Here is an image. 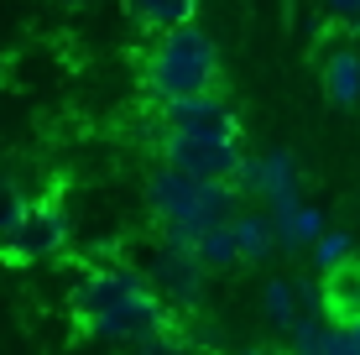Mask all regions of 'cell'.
Wrapping results in <instances>:
<instances>
[{"label": "cell", "instance_id": "obj_1", "mask_svg": "<svg viewBox=\"0 0 360 355\" xmlns=\"http://www.w3.org/2000/svg\"><path fill=\"white\" fill-rule=\"evenodd\" d=\"M141 89L152 105L183 100L198 89H225V58H219L214 37L198 32L193 21L178 32H157L141 58Z\"/></svg>", "mask_w": 360, "mask_h": 355}, {"label": "cell", "instance_id": "obj_2", "mask_svg": "<svg viewBox=\"0 0 360 355\" xmlns=\"http://www.w3.org/2000/svg\"><path fill=\"white\" fill-rule=\"evenodd\" d=\"M152 126L157 136L172 131V136H209V141H245L240 110L225 100V89H198L183 94V100L152 105Z\"/></svg>", "mask_w": 360, "mask_h": 355}, {"label": "cell", "instance_id": "obj_3", "mask_svg": "<svg viewBox=\"0 0 360 355\" xmlns=\"http://www.w3.org/2000/svg\"><path fill=\"white\" fill-rule=\"evenodd\" d=\"M157 162L178 167V173H188V178H204V183H230L235 167L245 162V146L240 141L172 136V131H162V136H157Z\"/></svg>", "mask_w": 360, "mask_h": 355}, {"label": "cell", "instance_id": "obj_4", "mask_svg": "<svg viewBox=\"0 0 360 355\" xmlns=\"http://www.w3.org/2000/svg\"><path fill=\"white\" fill-rule=\"evenodd\" d=\"M141 277L167 298V309H183V314H188V309L204 303L209 272H204V262L193 256V246H178V240H162V235H157V251H152V262H146Z\"/></svg>", "mask_w": 360, "mask_h": 355}, {"label": "cell", "instance_id": "obj_5", "mask_svg": "<svg viewBox=\"0 0 360 355\" xmlns=\"http://www.w3.org/2000/svg\"><path fill=\"white\" fill-rule=\"evenodd\" d=\"M68 246V214L58 204H27L21 225L0 240V262L6 266H27V262H47Z\"/></svg>", "mask_w": 360, "mask_h": 355}, {"label": "cell", "instance_id": "obj_6", "mask_svg": "<svg viewBox=\"0 0 360 355\" xmlns=\"http://www.w3.org/2000/svg\"><path fill=\"white\" fill-rule=\"evenodd\" d=\"M240 193L230 188V183H198V193L188 204H183L172 219H162L157 225V235L162 240H178V246H193L204 230H214V225H230L235 214H240Z\"/></svg>", "mask_w": 360, "mask_h": 355}, {"label": "cell", "instance_id": "obj_7", "mask_svg": "<svg viewBox=\"0 0 360 355\" xmlns=\"http://www.w3.org/2000/svg\"><path fill=\"white\" fill-rule=\"evenodd\" d=\"M167 298L157 292L152 283H141L131 292V298H120L110 314H99V319H89L84 329H89V340H120V345H131L136 335H146V329H157L167 319Z\"/></svg>", "mask_w": 360, "mask_h": 355}, {"label": "cell", "instance_id": "obj_8", "mask_svg": "<svg viewBox=\"0 0 360 355\" xmlns=\"http://www.w3.org/2000/svg\"><path fill=\"white\" fill-rule=\"evenodd\" d=\"M308 314H319V277H314V283H297V277H271V283H266V292H262V319H266L271 335L288 340Z\"/></svg>", "mask_w": 360, "mask_h": 355}, {"label": "cell", "instance_id": "obj_9", "mask_svg": "<svg viewBox=\"0 0 360 355\" xmlns=\"http://www.w3.org/2000/svg\"><path fill=\"white\" fill-rule=\"evenodd\" d=\"M319 314L340 329L360 324V256L355 251L345 262H334L329 272H319Z\"/></svg>", "mask_w": 360, "mask_h": 355}, {"label": "cell", "instance_id": "obj_10", "mask_svg": "<svg viewBox=\"0 0 360 355\" xmlns=\"http://www.w3.org/2000/svg\"><path fill=\"white\" fill-rule=\"evenodd\" d=\"M141 283H146V277L136 272V266H105V272H89L79 288H73V314H79V324L110 314L120 298H131Z\"/></svg>", "mask_w": 360, "mask_h": 355}, {"label": "cell", "instance_id": "obj_11", "mask_svg": "<svg viewBox=\"0 0 360 355\" xmlns=\"http://www.w3.org/2000/svg\"><path fill=\"white\" fill-rule=\"evenodd\" d=\"M319 84H324L334 110H355L360 105V53L350 37H334V47L319 58Z\"/></svg>", "mask_w": 360, "mask_h": 355}, {"label": "cell", "instance_id": "obj_12", "mask_svg": "<svg viewBox=\"0 0 360 355\" xmlns=\"http://www.w3.org/2000/svg\"><path fill=\"white\" fill-rule=\"evenodd\" d=\"M251 199L262 204V209H282V204L303 199V173H297V157L292 152L256 157V188H251Z\"/></svg>", "mask_w": 360, "mask_h": 355}, {"label": "cell", "instance_id": "obj_13", "mask_svg": "<svg viewBox=\"0 0 360 355\" xmlns=\"http://www.w3.org/2000/svg\"><path fill=\"white\" fill-rule=\"evenodd\" d=\"M198 183L204 178H188V173H178V167H167V162H157L152 173H146V183H141V199H146V214L162 225V219H172L183 209V204L198 193Z\"/></svg>", "mask_w": 360, "mask_h": 355}, {"label": "cell", "instance_id": "obj_14", "mask_svg": "<svg viewBox=\"0 0 360 355\" xmlns=\"http://www.w3.org/2000/svg\"><path fill=\"white\" fill-rule=\"evenodd\" d=\"M266 225H271V240H277V251H308L314 246V235L324 230V209L308 199L297 204H282V209H262Z\"/></svg>", "mask_w": 360, "mask_h": 355}, {"label": "cell", "instance_id": "obj_15", "mask_svg": "<svg viewBox=\"0 0 360 355\" xmlns=\"http://www.w3.org/2000/svg\"><path fill=\"white\" fill-rule=\"evenodd\" d=\"M126 6V16L136 21L141 32H178L188 27V21L198 16V0H120Z\"/></svg>", "mask_w": 360, "mask_h": 355}, {"label": "cell", "instance_id": "obj_16", "mask_svg": "<svg viewBox=\"0 0 360 355\" xmlns=\"http://www.w3.org/2000/svg\"><path fill=\"white\" fill-rule=\"evenodd\" d=\"M230 225H235V251H240V266H262L266 256L277 251V240H271V225H266L262 209H245V204H240V214H235Z\"/></svg>", "mask_w": 360, "mask_h": 355}, {"label": "cell", "instance_id": "obj_17", "mask_svg": "<svg viewBox=\"0 0 360 355\" xmlns=\"http://www.w3.org/2000/svg\"><path fill=\"white\" fill-rule=\"evenodd\" d=\"M193 256L204 262V272H209V277L235 272V266H240V251H235V225H214V230H204V235L193 240Z\"/></svg>", "mask_w": 360, "mask_h": 355}, {"label": "cell", "instance_id": "obj_18", "mask_svg": "<svg viewBox=\"0 0 360 355\" xmlns=\"http://www.w3.org/2000/svg\"><path fill=\"white\" fill-rule=\"evenodd\" d=\"M288 350L292 355H340V324H329L324 314H308L288 335Z\"/></svg>", "mask_w": 360, "mask_h": 355}, {"label": "cell", "instance_id": "obj_19", "mask_svg": "<svg viewBox=\"0 0 360 355\" xmlns=\"http://www.w3.org/2000/svg\"><path fill=\"white\" fill-rule=\"evenodd\" d=\"M350 251H355V240L345 235V230H319L314 246H308V266H314V277H319V272H329L334 262H345Z\"/></svg>", "mask_w": 360, "mask_h": 355}, {"label": "cell", "instance_id": "obj_20", "mask_svg": "<svg viewBox=\"0 0 360 355\" xmlns=\"http://www.w3.org/2000/svg\"><path fill=\"white\" fill-rule=\"evenodd\" d=\"M319 32L355 37L360 32V0H319Z\"/></svg>", "mask_w": 360, "mask_h": 355}, {"label": "cell", "instance_id": "obj_21", "mask_svg": "<svg viewBox=\"0 0 360 355\" xmlns=\"http://www.w3.org/2000/svg\"><path fill=\"white\" fill-rule=\"evenodd\" d=\"M21 214H27V193H21V183H16V178L0 173V240H6L11 230L21 225Z\"/></svg>", "mask_w": 360, "mask_h": 355}, {"label": "cell", "instance_id": "obj_22", "mask_svg": "<svg viewBox=\"0 0 360 355\" xmlns=\"http://www.w3.org/2000/svg\"><path fill=\"white\" fill-rule=\"evenodd\" d=\"M235 355H292L288 345H245V350H235Z\"/></svg>", "mask_w": 360, "mask_h": 355}, {"label": "cell", "instance_id": "obj_23", "mask_svg": "<svg viewBox=\"0 0 360 355\" xmlns=\"http://www.w3.org/2000/svg\"><path fill=\"white\" fill-rule=\"evenodd\" d=\"M350 42H355V53H360V32H355V37H350Z\"/></svg>", "mask_w": 360, "mask_h": 355}, {"label": "cell", "instance_id": "obj_24", "mask_svg": "<svg viewBox=\"0 0 360 355\" xmlns=\"http://www.w3.org/2000/svg\"><path fill=\"white\" fill-rule=\"evenodd\" d=\"M58 6H73V0H58Z\"/></svg>", "mask_w": 360, "mask_h": 355}, {"label": "cell", "instance_id": "obj_25", "mask_svg": "<svg viewBox=\"0 0 360 355\" xmlns=\"http://www.w3.org/2000/svg\"><path fill=\"white\" fill-rule=\"evenodd\" d=\"M355 110H360V105H355Z\"/></svg>", "mask_w": 360, "mask_h": 355}]
</instances>
